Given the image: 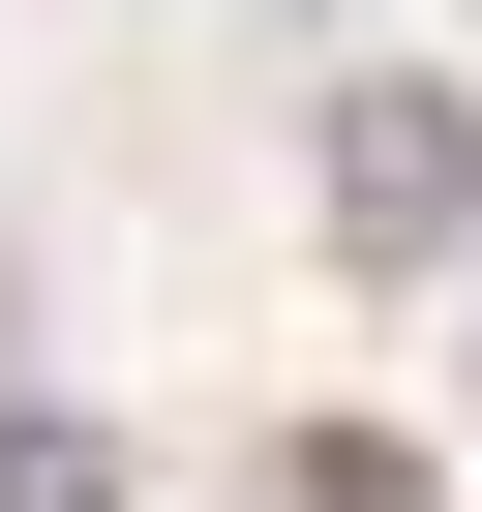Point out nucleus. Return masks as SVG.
Segmentation results:
<instances>
[{"instance_id": "nucleus-2", "label": "nucleus", "mask_w": 482, "mask_h": 512, "mask_svg": "<svg viewBox=\"0 0 482 512\" xmlns=\"http://www.w3.org/2000/svg\"><path fill=\"white\" fill-rule=\"evenodd\" d=\"M0 512H151V482H121V422H0Z\"/></svg>"}, {"instance_id": "nucleus-3", "label": "nucleus", "mask_w": 482, "mask_h": 512, "mask_svg": "<svg viewBox=\"0 0 482 512\" xmlns=\"http://www.w3.org/2000/svg\"><path fill=\"white\" fill-rule=\"evenodd\" d=\"M272 512H422V452H362V422H332V452H302Z\"/></svg>"}, {"instance_id": "nucleus-1", "label": "nucleus", "mask_w": 482, "mask_h": 512, "mask_svg": "<svg viewBox=\"0 0 482 512\" xmlns=\"http://www.w3.org/2000/svg\"><path fill=\"white\" fill-rule=\"evenodd\" d=\"M332 241H362V272L482 241V91H332Z\"/></svg>"}]
</instances>
